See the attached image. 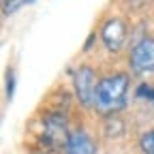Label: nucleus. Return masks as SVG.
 Instances as JSON below:
<instances>
[{"label":"nucleus","mask_w":154,"mask_h":154,"mask_svg":"<svg viewBox=\"0 0 154 154\" xmlns=\"http://www.w3.org/2000/svg\"><path fill=\"white\" fill-rule=\"evenodd\" d=\"M101 38H103V43L109 51H120L124 41H126V26L122 19L118 17H111L107 19V22L103 24L101 28Z\"/></svg>","instance_id":"obj_5"},{"label":"nucleus","mask_w":154,"mask_h":154,"mask_svg":"<svg viewBox=\"0 0 154 154\" xmlns=\"http://www.w3.org/2000/svg\"><path fill=\"white\" fill-rule=\"evenodd\" d=\"M13 92H15V71L11 69L7 73V99L11 101L13 99Z\"/></svg>","instance_id":"obj_8"},{"label":"nucleus","mask_w":154,"mask_h":154,"mask_svg":"<svg viewBox=\"0 0 154 154\" xmlns=\"http://www.w3.org/2000/svg\"><path fill=\"white\" fill-rule=\"evenodd\" d=\"M26 2V0H5V15H11V13H15L19 7H22Z\"/></svg>","instance_id":"obj_9"},{"label":"nucleus","mask_w":154,"mask_h":154,"mask_svg":"<svg viewBox=\"0 0 154 154\" xmlns=\"http://www.w3.org/2000/svg\"><path fill=\"white\" fill-rule=\"evenodd\" d=\"M26 2H28V5H32V2H34V0H26Z\"/></svg>","instance_id":"obj_11"},{"label":"nucleus","mask_w":154,"mask_h":154,"mask_svg":"<svg viewBox=\"0 0 154 154\" xmlns=\"http://www.w3.org/2000/svg\"><path fill=\"white\" fill-rule=\"evenodd\" d=\"M128 64L135 73H152L154 71V38L146 36L135 43L128 56Z\"/></svg>","instance_id":"obj_3"},{"label":"nucleus","mask_w":154,"mask_h":154,"mask_svg":"<svg viewBox=\"0 0 154 154\" xmlns=\"http://www.w3.org/2000/svg\"><path fill=\"white\" fill-rule=\"evenodd\" d=\"M64 154H96V146L86 131H73L64 146Z\"/></svg>","instance_id":"obj_6"},{"label":"nucleus","mask_w":154,"mask_h":154,"mask_svg":"<svg viewBox=\"0 0 154 154\" xmlns=\"http://www.w3.org/2000/svg\"><path fill=\"white\" fill-rule=\"evenodd\" d=\"M137 92H139V96H143V99H150V101H154V88H150V86H141Z\"/></svg>","instance_id":"obj_10"},{"label":"nucleus","mask_w":154,"mask_h":154,"mask_svg":"<svg viewBox=\"0 0 154 154\" xmlns=\"http://www.w3.org/2000/svg\"><path fill=\"white\" fill-rule=\"evenodd\" d=\"M73 86H75V96L84 107H94V94H96V73L92 66L82 64L73 75Z\"/></svg>","instance_id":"obj_2"},{"label":"nucleus","mask_w":154,"mask_h":154,"mask_svg":"<svg viewBox=\"0 0 154 154\" xmlns=\"http://www.w3.org/2000/svg\"><path fill=\"white\" fill-rule=\"evenodd\" d=\"M139 148L143 154H154V128H150L148 133L141 135V139H139Z\"/></svg>","instance_id":"obj_7"},{"label":"nucleus","mask_w":154,"mask_h":154,"mask_svg":"<svg viewBox=\"0 0 154 154\" xmlns=\"http://www.w3.org/2000/svg\"><path fill=\"white\" fill-rule=\"evenodd\" d=\"M69 137H71V133H69V124H66L64 116L62 113L47 116V120H45V139L54 148H64Z\"/></svg>","instance_id":"obj_4"},{"label":"nucleus","mask_w":154,"mask_h":154,"mask_svg":"<svg viewBox=\"0 0 154 154\" xmlns=\"http://www.w3.org/2000/svg\"><path fill=\"white\" fill-rule=\"evenodd\" d=\"M126 92H128L126 73H113V75L101 77L94 94V109L101 116H113L122 111L126 105Z\"/></svg>","instance_id":"obj_1"}]
</instances>
